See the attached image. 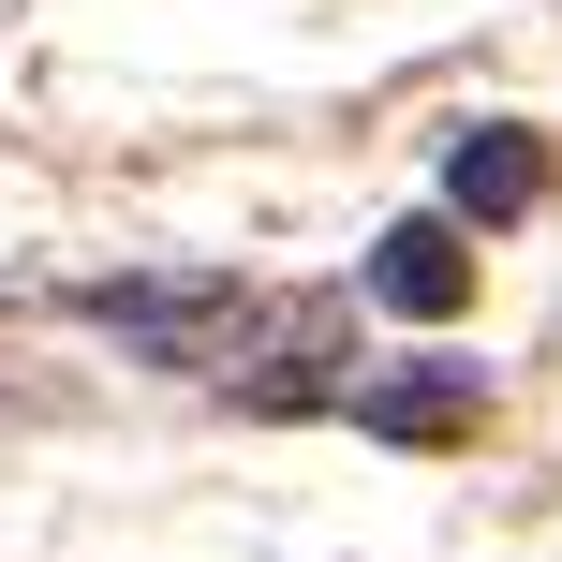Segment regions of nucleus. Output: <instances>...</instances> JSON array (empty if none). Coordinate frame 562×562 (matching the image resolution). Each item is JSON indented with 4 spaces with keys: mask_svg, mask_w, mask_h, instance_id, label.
<instances>
[{
    "mask_svg": "<svg viewBox=\"0 0 562 562\" xmlns=\"http://www.w3.org/2000/svg\"><path fill=\"white\" fill-rule=\"evenodd\" d=\"M370 296H385V311H459V237L445 223H400L385 252H370Z\"/></svg>",
    "mask_w": 562,
    "mask_h": 562,
    "instance_id": "3",
    "label": "nucleus"
},
{
    "mask_svg": "<svg viewBox=\"0 0 562 562\" xmlns=\"http://www.w3.org/2000/svg\"><path fill=\"white\" fill-rule=\"evenodd\" d=\"M75 311L104 340H134V356H164V370H207V385H237V370L281 340V311L252 281H89Z\"/></svg>",
    "mask_w": 562,
    "mask_h": 562,
    "instance_id": "1",
    "label": "nucleus"
},
{
    "mask_svg": "<svg viewBox=\"0 0 562 562\" xmlns=\"http://www.w3.org/2000/svg\"><path fill=\"white\" fill-rule=\"evenodd\" d=\"M445 193L474 207V223H518V207L548 193V164H533V148H518V134H459V164H445Z\"/></svg>",
    "mask_w": 562,
    "mask_h": 562,
    "instance_id": "2",
    "label": "nucleus"
}]
</instances>
